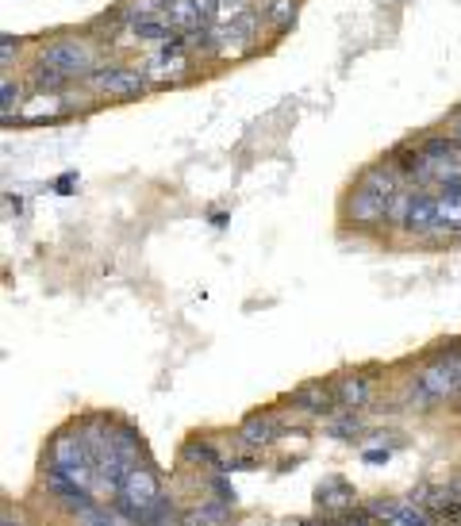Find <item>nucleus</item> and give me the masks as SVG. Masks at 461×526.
I'll return each instance as SVG.
<instances>
[{
    "mask_svg": "<svg viewBox=\"0 0 461 526\" xmlns=\"http://www.w3.org/2000/svg\"><path fill=\"white\" fill-rule=\"evenodd\" d=\"M457 392H461V350L431 361V365L419 373V381L411 385V392H407V407L427 411V407L457 396Z\"/></svg>",
    "mask_w": 461,
    "mask_h": 526,
    "instance_id": "nucleus-1",
    "label": "nucleus"
},
{
    "mask_svg": "<svg viewBox=\"0 0 461 526\" xmlns=\"http://www.w3.org/2000/svg\"><path fill=\"white\" fill-rule=\"evenodd\" d=\"M46 472H58V476H65V481H74L81 488H89L96 481V457L85 446L81 426H77V431L54 434V442H51V465H46Z\"/></svg>",
    "mask_w": 461,
    "mask_h": 526,
    "instance_id": "nucleus-2",
    "label": "nucleus"
},
{
    "mask_svg": "<svg viewBox=\"0 0 461 526\" xmlns=\"http://www.w3.org/2000/svg\"><path fill=\"white\" fill-rule=\"evenodd\" d=\"M419 180L423 185H454V180H461V146L454 139H423L419 142Z\"/></svg>",
    "mask_w": 461,
    "mask_h": 526,
    "instance_id": "nucleus-3",
    "label": "nucleus"
},
{
    "mask_svg": "<svg viewBox=\"0 0 461 526\" xmlns=\"http://www.w3.org/2000/svg\"><path fill=\"white\" fill-rule=\"evenodd\" d=\"M162 500H166V496H162L158 472H154L151 465H135V469L123 476L120 492H115V507H120L123 515H131L135 522H139L142 515H151Z\"/></svg>",
    "mask_w": 461,
    "mask_h": 526,
    "instance_id": "nucleus-4",
    "label": "nucleus"
},
{
    "mask_svg": "<svg viewBox=\"0 0 461 526\" xmlns=\"http://www.w3.org/2000/svg\"><path fill=\"white\" fill-rule=\"evenodd\" d=\"M39 65H51V70L65 73L70 81L74 77H89L93 73V51L85 43H77V39H54V43L43 46Z\"/></svg>",
    "mask_w": 461,
    "mask_h": 526,
    "instance_id": "nucleus-5",
    "label": "nucleus"
},
{
    "mask_svg": "<svg viewBox=\"0 0 461 526\" xmlns=\"http://www.w3.org/2000/svg\"><path fill=\"white\" fill-rule=\"evenodd\" d=\"M258 24L261 12H242L235 20H227L223 27H211V39H216V54H242L258 43Z\"/></svg>",
    "mask_w": 461,
    "mask_h": 526,
    "instance_id": "nucleus-6",
    "label": "nucleus"
},
{
    "mask_svg": "<svg viewBox=\"0 0 461 526\" xmlns=\"http://www.w3.org/2000/svg\"><path fill=\"white\" fill-rule=\"evenodd\" d=\"M388 204H392V196L377 192V189H369V185H361V180H358V189L346 196V219H350L354 227L388 223Z\"/></svg>",
    "mask_w": 461,
    "mask_h": 526,
    "instance_id": "nucleus-7",
    "label": "nucleus"
},
{
    "mask_svg": "<svg viewBox=\"0 0 461 526\" xmlns=\"http://www.w3.org/2000/svg\"><path fill=\"white\" fill-rule=\"evenodd\" d=\"M89 85L101 93V96H115V101H131L139 96L146 77L139 70H127V65H101V70L89 73Z\"/></svg>",
    "mask_w": 461,
    "mask_h": 526,
    "instance_id": "nucleus-8",
    "label": "nucleus"
},
{
    "mask_svg": "<svg viewBox=\"0 0 461 526\" xmlns=\"http://www.w3.org/2000/svg\"><path fill=\"white\" fill-rule=\"evenodd\" d=\"M170 20L177 31H208L220 20V0H173Z\"/></svg>",
    "mask_w": 461,
    "mask_h": 526,
    "instance_id": "nucleus-9",
    "label": "nucleus"
},
{
    "mask_svg": "<svg viewBox=\"0 0 461 526\" xmlns=\"http://www.w3.org/2000/svg\"><path fill=\"white\" fill-rule=\"evenodd\" d=\"M404 231L419 235V239H438V200H435V192H416V196H411Z\"/></svg>",
    "mask_w": 461,
    "mask_h": 526,
    "instance_id": "nucleus-10",
    "label": "nucleus"
},
{
    "mask_svg": "<svg viewBox=\"0 0 461 526\" xmlns=\"http://www.w3.org/2000/svg\"><path fill=\"white\" fill-rule=\"evenodd\" d=\"M185 43L181 39H173V43H166V51L162 54H154L151 62H146V77H154V81H166V77H181L185 73Z\"/></svg>",
    "mask_w": 461,
    "mask_h": 526,
    "instance_id": "nucleus-11",
    "label": "nucleus"
},
{
    "mask_svg": "<svg viewBox=\"0 0 461 526\" xmlns=\"http://www.w3.org/2000/svg\"><path fill=\"white\" fill-rule=\"evenodd\" d=\"M369 392H373V385H369V376L366 373H346L342 381L335 385V400L342 404V407H366L369 404Z\"/></svg>",
    "mask_w": 461,
    "mask_h": 526,
    "instance_id": "nucleus-12",
    "label": "nucleus"
},
{
    "mask_svg": "<svg viewBox=\"0 0 461 526\" xmlns=\"http://www.w3.org/2000/svg\"><path fill=\"white\" fill-rule=\"evenodd\" d=\"M316 503L323 507V511H350L358 500H354V488L350 484L338 481V476H331V481H323L316 488Z\"/></svg>",
    "mask_w": 461,
    "mask_h": 526,
    "instance_id": "nucleus-13",
    "label": "nucleus"
},
{
    "mask_svg": "<svg viewBox=\"0 0 461 526\" xmlns=\"http://www.w3.org/2000/svg\"><path fill=\"white\" fill-rule=\"evenodd\" d=\"M173 20L166 15H142V20H131V35L139 43H173Z\"/></svg>",
    "mask_w": 461,
    "mask_h": 526,
    "instance_id": "nucleus-14",
    "label": "nucleus"
},
{
    "mask_svg": "<svg viewBox=\"0 0 461 526\" xmlns=\"http://www.w3.org/2000/svg\"><path fill=\"white\" fill-rule=\"evenodd\" d=\"M331 400L335 396H331V388H327V385H304V388L292 392V407L308 411V415H327V411H331Z\"/></svg>",
    "mask_w": 461,
    "mask_h": 526,
    "instance_id": "nucleus-15",
    "label": "nucleus"
},
{
    "mask_svg": "<svg viewBox=\"0 0 461 526\" xmlns=\"http://www.w3.org/2000/svg\"><path fill=\"white\" fill-rule=\"evenodd\" d=\"M239 438L246 442V446H270V442L277 438V423L270 415H250L239 426Z\"/></svg>",
    "mask_w": 461,
    "mask_h": 526,
    "instance_id": "nucleus-16",
    "label": "nucleus"
},
{
    "mask_svg": "<svg viewBox=\"0 0 461 526\" xmlns=\"http://www.w3.org/2000/svg\"><path fill=\"white\" fill-rule=\"evenodd\" d=\"M296 8H300L296 0H266V5H261V20L277 31H285L296 20Z\"/></svg>",
    "mask_w": 461,
    "mask_h": 526,
    "instance_id": "nucleus-17",
    "label": "nucleus"
},
{
    "mask_svg": "<svg viewBox=\"0 0 461 526\" xmlns=\"http://www.w3.org/2000/svg\"><path fill=\"white\" fill-rule=\"evenodd\" d=\"M112 446H115V453H120V457H127L131 465H139V457H142V438L131 431V426H115V431H112Z\"/></svg>",
    "mask_w": 461,
    "mask_h": 526,
    "instance_id": "nucleus-18",
    "label": "nucleus"
},
{
    "mask_svg": "<svg viewBox=\"0 0 461 526\" xmlns=\"http://www.w3.org/2000/svg\"><path fill=\"white\" fill-rule=\"evenodd\" d=\"M170 8H173V0H131L120 15L123 20H142V15H166Z\"/></svg>",
    "mask_w": 461,
    "mask_h": 526,
    "instance_id": "nucleus-19",
    "label": "nucleus"
},
{
    "mask_svg": "<svg viewBox=\"0 0 461 526\" xmlns=\"http://www.w3.org/2000/svg\"><path fill=\"white\" fill-rule=\"evenodd\" d=\"M31 85H35L39 93H54V89H65L70 85V77L51 70V65H35V73H31Z\"/></svg>",
    "mask_w": 461,
    "mask_h": 526,
    "instance_id": "nucleus-20",
    "label": "nucleus"
},
{
    "mask_svg": "<svg viewBox=\"0 0 461 526\" xmlns=\"http://www.w3.org/2000/svg\"><path fill=\"white\" fill-rule=\"evenodd\" d=\"M392 522H397V526H427V522H431V515H427L423 507H416V503H397V515H392Z\"/></svg>",
    "mask_w": 461,
    "mask_h": 526,
    "instance_id": "nucleus-21",
    "label": "nucleus"
},
{
    "mask_svg": "<svg viewBox=\"0 0 461 526\" xmlns=\"http://www.w3.org/2000/svg\"><path fill=\"white\" fill-rule=\"evenodd\" d=\"M15 108H20V85L5 81V89H0V112H5V120H12Z\"/></svg>",
    "mask_w": 461,
    "mask_h": 526,
    "instance_id": "nucleus-22",
    "label": "nucleus"
},
{
    "mask_svg": "<svg viewBox=\"0 0 461 526\" xmlns=\"http://www.w3.org/2000/svg\"><path fill=\"white\" fill-rule=\"evenodd\" d=\"M185 457H204V462L220 465V457H216V450H211L208 442H189V446H185Z\"/></svg>",
    "mask_w": 461,
    "mask_h": 526,
    "instance_id": "nucleus-23",
    "label": "nucleus"
},
{
    "mask_svg": "<svg viewBox=\"0 0 461 526\" xmlns=\"http://www.w3.org/2000/svg\"><path fill=\"white\" fill-rule=\"evenodd\" d=\"M331 434H335V438H354V434H358V419H338V423L331 426Z\"/></svg>",
    "mask_w": 461,
    "mask_h": 526,
    "instance_id": "nucleus-24",
    "label": "nucleus"
},
{
    "mask_svg": "<svg viewBox=\"0 0 461 526\" xmlns=\"http://www.w3.org/2000/svg\"><path fill=\"white\" fill-rule=\"evenodd\" d=\"M216 500H220V503H235V488H230L223 476H216Z\"/></svg>",
    "mask_w": 461,
    "mask_h": 526,
    "instance_id": "nucleus-25",
    "label": "nucleus"
},
{
    "mask_svg": "<svg viewBox=\"0 0 461 526\" xmlns=\"http://www.w3.org/2000/svg\"><path fill=\"white\" fill-rule=\"evenodd\" d=\"M15 51H20V43H15L12 35L0 39V58H5V65H12V54H15Z\"/></svg>",
    "mask_w": 461,
    "mask_h": 526,
    "instance_id": "nucleus-26",
    "label": "nucleus"
},
{
    "mask_svg": "<svg viewBox=\"0 0 461 526\" xmlns=\"http://www.w3.org/2000/svg\"><path fill=\"white\" fill-rule=\"evenodd\" d=\"M366 462L369 465H385L388 462V450H366Z\"/></svg>",
    "mask_w": 461,
    "mask_h": 526,
    "instance_id": "nucleus-27",
    "label": "nucleus"
},
{
    "mask_svg": "<svg viewBox=\"0 0 461 526\" xmlns=\"http://www.w3.org/2000/svg\"><path fill=\"white\" fill-rule=\"evenodd\" d=\"M454 142L461 146V116H457V123H454Z\"/></svg>",
    "mask_w": 461,
    "mask_h": 526,
    "instance_id": "nucleus-28",
    "label": "nucleus"
},
{
    "mask_svg": "<svg viewBox=\"0 0 461 526\" xmlns=\"http://www.w3.org/2000/svg\"><path fill=\"white\" fill-rule=\"evenodd\" d=\"M0 526H20V522H15L12 515H5V522H0Z\"/></svg>",
    "mask_w": 461,
    "mask_h": 526,
    "instance_id": "nucleus-29",
    "label": "nucleus"
}]
</instances>
